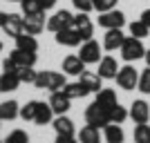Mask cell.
Returning <instances> with one entry per match:
<instances>
[{
  "label": "cell",
  "mask_w": 150,
  "mask_h": 143,
  "mask_svg": "<svg viewBox=\"0 0 150 143\" xmlns=\"http://www.w3.org/2000/svg\"><path fill=\"white\" fill-rule=\"evenodd\" d=\"M0 29L11 38L20 36L23 34V18L18 13H0Z\"/></svg>",
  "instance_id": "7"
},
{
  "label": "cell",
  "mask_w": 150,
  "mask_h": 143,
  "mask_svg": "<svg viewBox=\"0 0 150 143\" xmlns=\"http://www.w3.org/2000/svg\"><path fill=\"white\" fill-rule=\"evenodd\" d=\"M79 143H101L103 141V134H101L99 128H94V125H85V128H81V132H79Z\"/></svg>",
  "instance_id": "23"
},
{
  "label": "cell",
  "mask_w": 150,
  "mask_h": 143,
  "mask_svg": "<svg viewBox=\"0 0 150 143\" xmlns=\"http://www.w3.org/2000/svg\"><path fill=\"white\" fill-rule=\"evenodd\" d=\"M117 2L119 0H92V7H94V11H110V9H117Z\"/></svg>",
  "instance_id": "35"
},
{
  "label": "cell",
  "mask_w": 150,
  "mask_h": 143,
  "mask_svg": "<svg viewBox=\"0 0 150 143\" xmlns=\"http://www.w3.org/2000/svg\"><path fill=\"white\" fill-rule=\"evenodd\" d=\"M43 16H23V31H25V34H31V36H38V34L45 29V18Z\"/></svg>",
  "instance_id": "17"
},
{
  "label": "cell",
  "mask_w": 150,
  "mask_h": 143,
  "mask_svg": "<svg viewBox=\"0 0 150 143\" xmlns=\"http://www.w3.org/2000/svg\"><path fill=\"white\" fill-rule=\"evenodd\" d=\"M50 105H52V110H54V114H56V116H61V114H67V110L72 107V99H67V96L58 89V92H52Z\"/></svg>",
  "instance_id": "15"
},
{
  "label": "cell",
  "mask_w": 150,
  "mask_h": 143,
  "mask_svg": "<svg viewBox=\"0 0 150 143\" xmlns=\"http://www.w3.org/2000/svg\"><path fill=\"white\" fill-rule=\"evenodd\" d=\"M137 89L146 96H150V67H146L144 72H139V83H137Z\"/></svg>",
  "instance_id": "31"
},
{
  "label": "cell",
  "mask_w": 150,
  "mask_h": 143,
  "mask_svg": "<svg viewBox=\"0 0 150 143\" xmlns=\"http://www.w3.org/2000/svg\"><path fill=\"white\" fill-rule=\"evenodd\" d=\"M18 85H20L18 72H2V74H0V92L2 94L18 89Z\"/></svg>",
  "instance_id": "22"
},
{
  "label": "cell",
  "mask_w": 150,
  "mask_h": 143,
  "mask_svg": "<svg viewBox=\"0 0 150 143\" xmlns=\"http://www.w3.org/2000/svg\"><path fill=\"white\" fill-rule=\"evenodd\" d=\"M54 38H56V43H58V45H65V47H79V45L83 43L81 34H79L74 27H67V29L58 31Z\"/></svg>",
  "instance_id": "14"
},
{
  "label": "cell",
  "mask_w": 150,
  "mask_h": 143,
  "mask_svg": "<svg viewBox=\"0 0 150 143\" xmlns=\"http://www.w3.org/2000/svg\"><path fill=\"white\" fill-rule=\"evenodd\" d=\"M85 123L94 125V128H99V130H103V128L110 123V110H105L103 105H99L96 101L90 103V105L85 107Z\"/></svg>",
  "instance_id": "3"
},
{
  "label": "cell",
  "mask_w": 150,
  "mask_h": 143,
  "mask_svg": "<svg viewBox=\"0 0 150 143\" xmlns=\"http://www.w3.org/2000/svg\"><path fill=\"white\" fill-rule=\"evenodd\" d=\"M54 143H79V139L65 137V134H56V141H54Z\"/></svg>",
  "instance_id": "38"
},
{
  "label": "cell",
  "mask_w": 150,
  "mask_h": 143,
  "mask_svg": "<svg viewBox=\"0 0 150 143\" xmlns=\"http://www.w3.org/2000/svg\"><path fill=\"white\" fill-rule=\"evenodd\" d=\"M36 76H38V72H36L34 67H20V69H18L20 83H34V81H36Z\"/></svg>",
  "instance_id": "36"
},
{
  "label": "cell",
  "mask_w": 150,
  "mask_h": 143,
  "mask_svg": "<svg viewBox=\"0 0 150 143\" xmlns=\"http://www.w3.org/2000/svg\"><path fill=\"white\" fill-rule=\"evenodd\" d=\"M94 101H96L99 105H103L105 110H110L112 105L119 103V101H117V92H114V89H108V87H101L99 92H96V99Z\"/></svg>",
  "instance_id": "25"
},
{
  "label": "cell",
  "mask_w": 150,
  "mask_h": 143,
  "mask_svg": "<svg viewBox=\"0 0 150 143\" xmlns=\"http://www.w3.org/2000/svg\"><path fill=\"white\" fill-rule=\"evenodd\" d=\"M128 29H130V36L141 38V40H144V38L150 34V27L146 25V23H144L141 18H139V20H134V23H130V27H128Z\"/></svg>",
  "instance_id": "29"
},
{
  "label": "cell",
  "mask_w": 150,
  "mask_h": 143,
  "mask_svg": "<svg viewBox=\"0 0 150 143\" xmlns=\"http://www.w3.org/2000/svg\"><path fill=\"white\" fill-rule=\"evenodd\" d=\"M83 72H85V63L76 56V54H69V56L63 58V74H67V76H81Z\"/></svg>",
  "instance_id": "13"
},
{
  "label": "cell",
  "mask_w": 150,
  "mask_h": 143,
  "mask_svg": "<svg viewBox=\"0 0 150 143\" xmlns=\"http://www.w3.org/2000/svg\"><path fill=\"white\" fill-rule=\"evenodd\" d=\"M0 143H5V141H0Z\"/></svg>",
  "instance_id": "45"
},
{
  "label": "cell",
  "mask_w": 150,
  "mask_h": 143,
  "mask_svg": "<svg viewBox=\"0 0 150 143\" xmlns=\"http://www.w3.org/2000/svg\"><path fill=\"white\" fill-rule=\"evenodd\" d=\"M5 143H29V134L25 130H11L7 134Z\"/></svg>",
  "instance_id": "33"
},
{
  "label": "cell",
  "mask_w": 150,
  "mask_h": 143,
  "mask_svg": "<svg viewBox=\"0 0 150 143\" xmlns=\"http://www.w3.org/2000/svg\"><path fill=\"white\" fill-rule=\"evenodd\" d=\"M9 2H20V0H9Z\"/></svg>",
  "instance_id": "44"
},
{
  "label": "cell",
  "mask_w": 150,
  "mask_h": 143,
  "mask_svg": "<svg viewBox=\"0 0 150 143\" xmlns=\"http://www.w3.org/2000/svg\"><path fill=\"white\" fill-rule=\"evenodd\" d=\"M52 125H54L56 134H65V137H74V134H76L74 121H72L69 116H65V114H61V116H54Z\"/></svg>",
  "instance_id": "18"
},
{
  "label": "cell",
  "mask_w": 150,
  "mask_h": 143,
  "mask_svg": "<svg viewBox=\"0 0 150 143\" xmlns=\"http://www.w3.org/2000/svg\"><path fill=\"white\" fill-rule=\"evenodd\" d=\"M65 74H61V72H50V69H45V72H38L36 81H34V85L38 87V89H50V92H58V89H63V85H65Z\"/></svg>",
  "instance_id": "1"
},
{
  "label": "cell",
  "mask_w": 150,
  "mask_h": 143,
  "mask_svg": "<svg viewBox=\"0 0 150 143\" xmlns=\"http://www.w3.org/2000/svg\"><path fill=\"white\" fill-rule=\"evenodd\" d=\"M117 72H119V63L114 56H103L99 61V69H96V74L105 81V78H117Z\"/></svg>",
  "instance_id": "12"
},
{
  "label": "cell",
  "mask_w": 150,
  "mask_h": 143,
  "mask_svg": "<svg viewBox=\"0 0 150 143\" xmlns=\"http://www.w3.org/2000/svg\"><path fill=\"white\" fill-rule=\"evenodd\" d=\"M2 69H5V72H18V67H16V65H13V61H9V58H5Z\"/></svg>",
  "instance_id": "39"
},
{
  "label": "cell",
  "mask_w": 150,
  "mask_h": 143,
  "mask_svg": "<svg viewBox=\"0 0 150 143\" xmlns=\"http://www.w3.org/2000/svg\"><path fill=\"white\" fill-rule=\"evenodd\" d=\"M79 83H83V85L88 87V92H90V94H92V92L96 94L101 87H103V85H101V83H103V78H101L96 72H88V69H85V72L79 76Z\"/></svg>",
  "instance_id": "21"
},
{
  "label": "cell",
  "mask_w": 150,
  "mask_h": 143,
  "mask_svg": "<svg viewBox=\"0 0 150 143\" xmlns=\"http://www.w3.org/2000/svg\"><path fill=\"white\" fill-rule=\"evenodd\" d=\"M103 141L105 143H123L125 141V132L119 123H108L103 128Z\"/></svg>",
  "instance_id": "19"
},
{
  "label": "cell",
  "mask_w": 150,
  "mask_h": 143,
  "mask_svg": "<svg viewBox=\"0 0 150 143\" xmlns=\"http://www.w3.org/2000/svg\"><path fill=\"white\" fill-rule=\"evenodd\" d=\"M128 118L134 121V125H144L150 121V105L146 103L144 99H137L128 110Z\"/></svg>",
  "instance_id": "9"
},
{
  "label": "cell",
  "mask_w": 150,
  "mask_h": 143,
  "mask_svg": "<svg viewBox=\"0 0 150 143\" xmlns=\"http://www.w3.org/2000/svg\"><path fill=\"white\" fill-rule=\"evenodd\" d=\"M144 58H146V65L150 67V49H146V56H144Z\"/></svg>",
  "instance_id": "42"
},
{
  "label": "cell",
  "mask_w": 150,
  "mask_h": 143,
  "mask_svg": "<svg viewBox=\"0 0 150 143\" xmlns=\"http://www.w3.org/2000/svg\"><path fill=\"white\" fill-rule=\"evenodd\" d=\"M125 25V13L119 11V9H110V11L99 13V27L103 29H121Z\"/></svg>",
  "instance_id": "8"
},
{
  "label": "cell",
  "mask_w": 150,
  "mask_h": 143,
  "mask_svg": "<svg viewBox=\"0 0 150 143\" xmlns=\"http://www.w3.org/2000/svg\"><path fill=\"white\" fill-rule=\"evenodd\" d=\"M16 49H23V51H34L36 54L38 51V40L31 34H20V36H16Z\"/></svg>",
  "instance_id": "26"
},
{
  "label": "cell",
  "mask_w": 150,
  "mask_h": 143,
  "mask_svg": "<svg viewBox=\"0 0 150 143\" xmlns=\"http://www.w3.org/2000/svg\"><path fill=\"white\" fill-rule=\"evenodd\" d=\"M74 27L79 34H81V38H83V43L85 40H90V38H94V23L90 20V16L88 13H83V11H79L74 16Z\"/></svg>",
  "instance_id": "10"
},
{
  "label": "cell",
  "mask_w": 150,
  "mask_h": 143,
  "mask_svg": "<svg viewBox=\"0 0 150 143\" xmlns=\"http://www.w3.org/2000/svg\"><path fill=\"white\" fill-rule=\"evenodd\" d=\"M72 25H74V16H72L67 9H58V11L47 20V25H45V27H47L52 34H58V31L67 29V27H72Z\"/></svg>",
  "instance_id": "6"
},
{
  "label": "cell",
  "mask_w": 150,
  "mask_h": 143,
  "mask_svg": "<svg viewBox=\"0 0 150 143\" xmlns=\"http://www.w3.org/2000/svg\"><path fill=\"white\" fill-rule=\"evenodd\" d=\"M9 61H13V65L16 67H34L36 65V54L34 51H23V49H16L13 47L11 51H9Z\"/></svg>",
  "instance_id": "11"
},
{
  "label": "cell",
  "mask_w": 150,
  "mask_h": 143,
  "mask_svg": "<svg viewBox=\"0 0 150 143\" xmlns=\"http://www.w3.org/2000/svg\"><path fill=\"white\" fill-rule=\"evenodd\" d=\"M2 49H5V45H2V40H0V54H2Z\"/></svg>",
  "instance_id": "43"
},
{
  "label": "cell",
  "mask_w": 150,
  "mask_h": 143,
  "mask_svg": "<svg viewBox=\"0 0 150 143\" xmlns=\"http://www.w3.org/2000/svg\"><path fill=\"white\" fill-rule=\"evenodd\" d=\"M141 20L150 27V9H144V11H141Z\"/></svg>",
  "instance_id": "41"
},
{
  "label": "cell",
  "mask_w": 150,
  "mask_h": 143,
  "mask_svg": "<svg viewBox=\"0 0 150 143\" xmlns=\"http://www.w3.org/2000/svg\"><path fill=\"white\" fill-rule=\"evenodd\" d=\"M38 2H40V7H43L45 11H47V9H52V7L56 5V0H38Z\"/></svg>",
  "instance_id": "40"
},
{
  "label": "cell",
  "mask_w": 150,
  "mask_h": 143,
  "mask_svg": "<svg viewBox=\"0 0 150 143\" xmlns=\"http://www.w3.org/2000/svg\"><path fill=\"white\" fill-rule=\"evenodd\" d=\"M36 107H38V101H29L25 107H20V118H25V121H34V116H36Z\"/></svg>",
  "instance_id": "34"
},
{
  "label": "cell",
  "mask_w": 150,
  "mask_h": 143,
  "mask_svg": "<svg viewBox=\"0 0 150 143\" xmlns=\"http://www.w3.org/2000/svg\"><path fill=\"white\" fill-rule=\"evenodd\" d=\"M132 137H134V143H150V125L148 123L137 125Z\"/></svg>",
  "instance_id": "32"
},
{
  "label": "cell",
  "mask_w": 150,
  "mask_h": 143,
  "mask_svg": "<svg viewBox=\"0 0 150 143\" xmlns=\"http://www.w3.org/2000/svg\"><path fill=\"white\" fill-rule=\"evenodd\" d=\"M61 92L65 94L67 99H72V101H74V99H83V96H88V94H90L88 87L83 85V83H79V81H76V83H65Z\"/></svg>",
  "instance_id": "24"
},
{
  "label": "cell",
  "mask_w": 150,
  "mask_h": 143,
  "mask_svg": "<svg viewBox=\"0 0 150 143\" xmlns=\"http://www.w3.org/2000/svg\"><path fill=\"white\" fill-rule=\"evenodd\" d=\"M20 114V105L16 101H5L0 103V121H13Z\"/></svg>",
  "instance_id": "27"
},
{
  "label": "cell",
  "mask_w": 150,
  "mask_h": 143,
  "mask_svg": "<svg viewBox=\"0 0 150 143\" xmlns=\"http://www.w3.org/2000/svg\"><path fill=\"white\" fill-rule=\"evenodd\" d=\"M54 110H52L50 103H45V101H38V107H36V116H34V123L36 125H47L54 121Z\"/></svg>",
  "instance_id": "20"
},
{
  "label": "cell",
  "mask_w": 150,
  "mask_h": 143,
  "mask_svg": "<svg viewBox=\"0 0 150 143\" xmlns=\"http://www.w3.org/2000/svg\"><path fill=\"white\" fill-rule=\"evenodd\" d=\"M125 118H128V110H125L121 103H117V105L110 107V123H123Z\"/></svg>",
  "instance_id": "30"
},
{
  "label": "cell",
  "mask_w": 150,
  "mask_h": 143,
  "mask_svg": "<svg viewBox=\"0 0 150 143\" xmlns=\"http://www.w3.org/2000/svg\"><path fill=\"white\" fill-rule=\"evenodd\" d=\"M79 58H81L85 65H92V63H99L103 58V45H99V40H85L81 45V51H79Z\"/></svg>",
  "instance_id": "4"
},
{
  "label": "cell",
  "mask_w": 150,
  "mask_h": 143,
  "mask_svg": "<svg viewBox=\"0 0 150 143\" xmlns=\"http://www.w3.org/2000/svg\"><path fill=\"white\" fill-rule=\"evenodd\" d=\"M72 5L76 7V11H83V13H90V11H94L92 0H72Z\"/></svg>",
  "instance_id": "37"
},
{
  "label": "cell",
  "mask_w": 150,
  "mask_h": 143,
  "mask_svg": "<svg viewBox=\"0 0 150 143\" xmlns=\"http://www.w3.org/2000/svg\"><path fill=\"white\" fill-rule=\"evenodd\" d=\"M119 51H121V58L125 63H134V61L146 56V47L141 43V38H134V36H125V40H123Z\"/></svg>",
  "instance_id": "2"
},
{
  "label": "cell",
  "mask_w": 150,
  "mask_h": 143,
  "mask_svg": "<svg viewBox=\"0 0 150 143\" xmlns=\"http://www.w3.org/2000/svg\"><path fill=\"white\" fill-rule=\"evenodd\" d=\"M20 7H23V16H43L45 13L38 0H20Z\"/></svg>",
  "instance_id": "28"
},
{
  "label": "cell",
  "mask_w": 150,
  "mask_h": 143,
  "mask_svg": "<svg viewBox=\"0 0 150 143\" xmlns=\"http://www.w3.org/2000/svg\"><path fill=\"white\" fill-rule=\"evenodd\" d=\"M123 40H125V36H123V31H121V29H108L105 36H103V49L117 51V49H121Z\"/></svg>",
  "instance_id": "16"
},
{
  "label": "cell",
  "mask_w": 150,
  "mask_h": 143,
  "mask_svg": "<svg viewBox=\"0 0 150 143\" xmlns=\"http://www.w3.org/2000/svg\"><path fill=\"white\" fill-rule=\"evenodd\" d=\"M137 83H139V72L132 67L130 63L123 65V67H119V72H117V85L121 89H125V92L137 89Z\"/></svg>",
  "instance_id": "5"
}]
</instances>
